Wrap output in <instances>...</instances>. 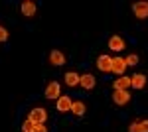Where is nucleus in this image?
Wrapping results in <instances>:
<instances>
[{"label": "nucleus", "mask_w": 148, "mask_h": 132, "mask_svg": "<svg viewBox=\"0 0 148 132\" xmlns=\"http://www.w3.org/2000/svg\"><path fill=\"white\" fill-rule=\"evenodd\" d=\"M79 85L89 91V89L95 87V77H93V75H81L79 77Z\"/></svg>", "instance_id": "6e6552de"}, {"label": "nucleus", "mask_w": 148, "mask_h": 132, "mask_svg": "<svg viewBox=\"0 0 148 132\" xmlns=\"http://www.w3.org/2000/svg\"><path fill=\"white\" fill-rule=\"evenodd\" d=\"M128 132H142V126H140V122H132V124L128 126Z\"/></svg>", "instance_id": "a211bd4d"}, {"label": "nucleus", "mask_w": 148, "mask_h": 132, "mask_svg": "<svg viewBox=\"0 0 148 132\" xmlns=\"http://www.w3.org/2000/svg\"><path fill=\"white\" fill-rule=\"evenodd\" d=\"M71 112H73L75 116H81V114H85V103H81V101L73 103V107H71Z\"/></svg>", "instance_id": "4468645a"}, {"label": "nucleus", "mask_w": 148, "mask_h": 132, "mask_svg": "<svg viewBox=\"0 0 148 132\" xmlns=\"http://www.w3.org/2000/svg\"><path fill=\"white\" fill-rule=\"evenodd\" d=\"M130 81H132V87L134 89H142L146 85V77H144V75H134Z\"/></svg>", "instance_id": "2eb2a0df"}, {"label": "nucleus", "mask_w": 148, "mask_h": 132, "mask_svg": "<svg viewBox=\"0 0 148 132\" xmlns=\"http://www.w3.org/2000/svg\"><path fill=\"white\" fill-rule=\"evenodd\" d=\"M20 10H22L24 16H34V14H36V4H34V2H30V0H26V2H22Z\"/></svg>", "instance_id": "9d476101"}, {"label": "nucleus", "mask_w": 148, "mask_h": 132, "mask_svg": "<svg viewBox=\"0 0 148 132\" xmlns=\"http://www.w3.org/2000/svg\"><path fill=\"white\" fill-rule=\"evenodd\" d=\"M140 126H142V132H148V120H142Z\"/></svg>", "instance_id": "412c9836"}, {"label": "nucleus", "mask_w": 148, "mask_h": 132, "mask_svg": "<svg viewBox=\"0 0 148 132\" xmlns=\"http://www.w3.org/2000/svg\"><path fill=\"white\" fill-rule=\"evenodd\" d=\"M34 132H47V128L44 126V124H38V126L34 128Z\"/></svg>", "instance_id": "aec40b11"}, {"label": "nucleus", "mask_w": 148, "mask_h": 132, "mask_svg": "<svg viewBox=\"0 0 148 132\" xmlns=\"http://www.w3.org/2000/svg\"><path fill=\"white\" fill-rule=\"evenodd\" d=\"M109 47H111L113 51H121V49L125 47V42H123L119 36H113V38L109 40Z\"/></svg>", "instance_id": "9b49d317"}, {"label": "nucleus", "mask_w": 148, "mask_h": 132, "mask_svg": "<svg viewBox=\"0 0 148 132\" xmlns=\"http://www.w3.org/2000/svg\"><path fill=\"white\" fill-rule=\"evenodd\" d=\"M126 69V61L125 59H121V57H114L113 59V71L114 73H119V75H123Z\"/></svg>", "instance_id": "1a4fd4ad"}, {"label": "nucleus", "mask_w": 148, "mask_h": 132, "mask_svg": "<svg viewBox=\"0 0 148 132\" xmlns=\"http://www.w3.org/2000/svg\"><path fill=\"white\" fill-rule=\"evenodd\" d=\"M30 118H32L36 124H42V122L47 118V112L44 109H34L32 112H30Z\"/></svg>", "instance_id": "20e7f679"}, {"label": "nucleus", "mask_w": 148, "mask_h": 132, "mask_svg": "<svg viewBox=\"0 0 148 132\" xmlns=\"http://www.w3.org/2000/svg\"><path fill=\"white\" fill-rule=\"evenodd\" d=\"M65 83H67L69 87H75V85H79V75H77V73H73V71L65 73Z\"/></svg>", "instance_id": "ddd939ff"}, {"label": "nucleus", "mask_w": 148, "mask_h": 132, "mask_svg": "<svg viewBox=\"0 0 148 132\" xmlns=\"http://www.w3.org/2000/svg\"><path fill=\"white\" fill-rule=\"evenodd\" d=\"M36 126H38V124H36L32 118H28V120L24 122V126H22V132H34Z\"/></svg>", "instance_id": "dca6fc26"}, {"label": "nucleus", "mask_w": 148, "mask_h": 132, "mask_svg": "<svg viewBox=\"0 0 148 132\" xmlns=\"http://www.w3.org/2000/svg\"><path fill=\"white\" fill-rule=\"evenodd\" d=\"M130 85H132L130 77H121L114 83V91H126V87H130Z\"/></svg>", "instance_id": "f8f14e48"}, {"label": "nucleus", "mask_w": 148, "mask_h": 132, "mask_svg": "<svg viewBox=\"0 0 148 132\" xmlns=\"http://www.w3.org/2000/svg\"><path fill=\"white\" fill-rule=\"evenodd\" d=\"M113 101L116 103V105H126V103L130 101V95H128V91H114Z\"/></svg>", "instance_id": "7ed1b4c3"}, {"label": "nucleus", "mask_w": 148, "mask_h": 132, "mask_svg": "<svg viewBox=\"0 0 148 132\" xmlns=\"http://www.w3.org/2000/svg\"><path fill=\"white\" fill-rule=\"evenodd\" d=\"M71 107H73V101L69 97H59L57 99V110L59 112H67V110H71Z\"/></svg>", "instance_id": "39448f33"}, {"label": "nucleus", "mask_w": 148, "mask_h": 132, "mask_svg": "<svg viewBox=\"0 0 148 132\" xmlns=\"http://www.w3.org/2000/svg\"><path fill=\"white\" fill-rule=\"evenodd\" d=\"M132 12H134V16L140 18V20L148 18V2H136V4L132 6Z\"/></svg>", "instance_id": "f03ea898"}, {"label": "nucleus", "mask_w": 148, "mask_h": 132, "mask_svg": "<svg viewBox=\"0 0 148 132\" xmlns=\"http://www.w3.org/2000/svg\"><path fill=\"white\" fill-rule=\"evenodd\" d=\"M6 40H8V30L0 26V42H6Z\"/></svg>", "instance_id": "6ab92c4d"}, {"label": "nucleus", "mask_w": 148, "mask_h": 132, "mask_svg": "<svg viewBox=\"0 0 148 132\" xmlns=\"http://www.w3.org/2000/svg\"><path fill=\"white\" fill-rule=\"evenodd\" d=\"M97 67L105 71V73H111L113 71V59L109 57V55H101L99 59H97Z\"/></svg>", "instance_id": "f257e3e1"}, {"label": "nucleus", "mask_w": 148, "mask_h": 132, "mask_svg": "<svg viewBox=\"0 0 148 132\" xmlns=\"http://www.w3.org/2000/svg\"><path fill=\"white\" fill-rule=\"evenodd\" d=\"M49 61H51L53 65H63V63H65V55L61 53V51H57V49H53V51L49 53Z\"/></svg>", "instance_id": "0eeeda50"}, {"label": "nucleus", "mask_w": 148, "mask_h": 132, "mask_svg": "<svg viewBox=\"0 0 148 132\" xmlns=\"http://www.w3.org/2000/svg\"><path fill=\"white\" fill-rule=\"evenodd\" d=\"M125 61H126V65H136V63H138V55H134V53L128 55Z\"/></svg>", "instance_id": "f3484780"}, {"label": "nucleus", "mask_w": 148, "mask_h": 132, "mask_svg": "<svg viewBox=\"0 0 148 132\" xmlns=\"http://www.w3.org/2000/svg\"><path fill=\"white\" fill-rule=\"evenodd\" d=\"M46 97L47 99H59V83H49L46 87Z\"/></svg>", "instance_id": "423d86ee"}]
</instances>
